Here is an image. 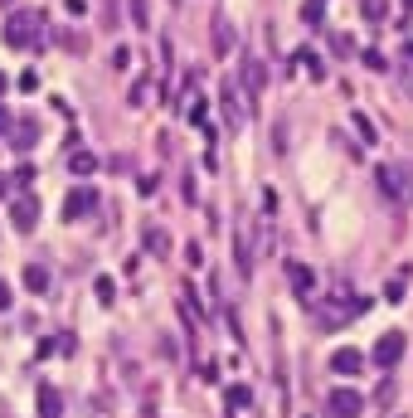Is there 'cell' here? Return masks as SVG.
Here are the masks:
<instances>
[{
    "label": "cell",
    "mask_w": 413,
    "mask_h": 418,
    "mask_svg": "<svg viewBox=\"0 0 413 418\" xmlns=\"http://www.w3.org/2000/svg\"><path fill=\"white\" fill-rule=\"evenodd\" d=\"M44 10H15L10 25H5V44L10 49H39L44 44Z\"/></svg>",
    "instance_id": "cell-1"
},
{
    "label": "cell",
    "mask_w": 413,
    "mask_h": 418,
    "mask_svg": "<svg viewBox=\"0 0 413 418\" xmlns=\"http://www.w3.org/2000/svg\"><path fill=\"white\" fill-rule=\"evenodd\" d=\"M380 180V195L394 199V204H413V166H380L375 170Z\"/></svg>",
    "instance_id": "cell-2"
},
{
    "label": "cell",
    "mask_w": 413,
    "mask_h": 418,
    "mask_svg": "<svg viewBox=\"0 0 413 418\" xmlns=\"http://www.w3.org/2000/svg\"><path fill=\"white\" fill-rule=\"evenodd\" d=\"M234 268L239 278H253V219H239L234 229Z\"/></svg>",
    "instance_id": "cell-3"
},
{
    "label": "cell",
    "mask_w": 413,
    "mask_h": 418,
    "mask_svg": "<svg viewBox=\"0 0 413 418\" xmlns=\"http://www.w3.org/2000/svg\"><path fill=\"white\" fill-rule=\"evenodd\" d=\"M399 360H404V331H385L375 340V365L380 370H394Z\"/></svg>",
    "instance_id": "cell-4"
},
{
    "label": "cell",
    "mask_w": 413,
    "mask_h": 418,
    "mask_svg": "<svg viewBox=\"0 0 413 418\" xmlns=\"http://www.w3.org/2000/svg\"><path fill=\"white\" fill-rule=\"evenodd\" d=\"M330 414L335 418H360L365 414V394L360 390H330Z\"/></svg>",
    "instance_id": "cell-5"
},
{
    "label": "cell",
    "mask_w": 413,
    "mask_h": 418,
    "mask_svg": "<svg viewBox=\"0 0 413 418\" xmlns=\"http://www.w3.org/2000/svg\"><path fill=\"white\" fill-rule=\"evenodd\" d=\"M93 204H98V190H93V185H78V190H68V199H63V219H68V224L83 219Z\"/></svg>",
    "instance_id": "cell-6"
},
{
    "label": "cell",
    "mask_w": 413,
    "mask_h": 418,
    "mask_svg": "<svg viewBox=\"0 0 413 418\" xmlns=\"http://www.w3.org/2000/svg\"><path fill=\"white\" fill-rule=\"evenodd\" d=\"M224 112H229V122H234V127H244V117H248V108H253V103H244V93H239V83H229V78H224Z\"/></svg>",
    "instance_id": "cell-7"
},
{
    "label": "cell",
    "mask_w": 413,
    "mask_h": 418,
    "mask_svg": "<svg viewBox=\"0 0 413 418\" xmlns=\"http://www.w3.org/2000/svg\"><path fill=\"white\" fill-rule=\"evenodd\" d=\"M10 219H15V229H20V234H29V229L39 224V199L20 195V199H15V204H10Z\"/></svg>",
    "instance_id": "cell-8"
},
{
    "label": "cell",
    "mask_w": 413,
    "mask_h": 418,
    "mask_svg": "<svg viewBox=\"0 0 413 418\" xmlns=\"http://www.w3.org/2000/svg\"><path fill=\"white\" fill-rule=\"evenodd\" d=\"M244 83H248V98H263L268 73H263V63H258V58H244Z\"/></svg>",
    "instance_id": "cell-9"
},
{
    "label": "cell",
    "mask_w": 413,
    "mask_h": 418,
    "mask_svg": "<svg viewBox=\"0 0 413 418\" xmlns=\"http://www.w3.org/2000/svg\"><path fill=\"white\" fill-rule=\"evenodd\" d=\"M360 365H365V355H360V350H350V345L330 355V370H335V375H360Z\"/></svg>",
    "instance_id": "cell-10"
},
{
    "label": "cell",
    "mask_w": 413,
    "mask_h": 418,
    "mask_svg": "<svg viewBox=\"0 0 413 418\" xmlns=\"http://www.w3.org/2000/svg\"><path fill=\"white\" fill-rule=\"evenodd\" d=\"M63 414V399H58L54 385H39V418H58Z\"/></svg>",
    "instance_id": "cell-11"
},
{
    "label": "cell",
    "mask_w": 413,
    "mask_h": 418,
    "mask_svg": "<svg viewBox=\"0 0 413 418\" xmlns=\"http://www.w3.org/2000/svg\"><path fill=\"white\" fill-rule=\"evenodd\" d=\"M68 170H73L78 180H88V175L98 170V156H93V151H68Z\"/></svg>",
    "instance_id": "cell-12"
},
{
    "label": "cell",
    "mask_w": 413,
    "mask_h": 418,
    "mask_svg": "<svg viewBox=\"0 0 413 418\" xmlns=\"http://www.w3.org/2000/svg\"><path fill=\"white\" fill-rule=\"evenodd\" d=\"M234 44H239V34H234V25H229V20H214V49H219V54H229Z\"/></svg>",
    "instance_id": "cell-13"
},
{
    "label": "cell",
    "mask_w": 413,
    "mask_h": 418,
    "mask_svg": "<svg viewBox=\"0 0 413 418\" xmlns=\"http://www.w3.org/2000/svg\"><path fill=\"white\" fill-rule=\"evenodd\" d=\"M287 273H292V287L302 292V302H306V297H311V287H316V278H311V268H302V263H292Z\"/></svg>",
    "instance_id": "cell-14"
},
{
    "label": "cell",
    "mask_w": 413,
    "mask_h": 418,
    "mask_svg": "<svg viewBox=\"0 0 413 418\" xmlns=\"http://www.w3.org/2000/svg\"><path fill=\"white\" fill-rule=\"evenodd\" d=\"M25 287L29 292H44V287H49V268H44V263H29L25 268Z\"/></svg>",
    "instance_id": "cell-15"
},
{
    "label": "cell",
    "mask_w": 413,
    "mask_h": 418,
    "mask_svg": "<svg viewBox=\"0 0 413 418\" xmlns=\"http://www.w3.org/2000/svg\"><path fill=\"white\" fill-rule=\"evenodd\" d=\"M146 249L156 253V258H165V253H170V234H165V229H146Z\"/></svg>",
    "instance_id": "cell-16"
},
{
    "label": "cell",
    "mask_w": 413,
    "mask_h": 418,
    "mask_svg": "<svg viewBox=\"0 0 413 418\" xmlns=\"http://www.w3.org/2000/svg\"><path fill=\"white\" fill-rule=\"evenodd\" d=\"M360 10H365V20H385V15H389V0H360Z\"/></svg>",
    "instance_id": "cell-17"
},
{
    "label": "cell",
    "mask_w": 413,
    "mask_h": 418,
    "mask_svg": "<svg viewBox=\"0 0 413 418\" xmlns=\"http://www.w3.org/2000/svg\"><path fill=\"white\" fill-rule=\"evenodd\" d=\"M404 287H409V273H399V278L385 287V302H404Z\"/></svg>",
    "instance_id": "cell-18"
},
{
    "label": "cell",
    "mask_w": 413,
    "mask_h": 418,
    "mask_svg": "<svg viewBox=\"0 0 413 418\" xmlns=\"http://www.w3.org/2000/svg\"><path fill=\"white\" fill-rule=\"evenodd\" d=\"M350 127H355V132H360L365 141H380V137H375V127H370V117H365V112H350Z\"/></svg>",
    "instance_id": "cell-19"
},
{
    "label": "cell",
    "mask_w": 413,
    "mask_h": 418,
    "mask_svg": "<svg viewBox=\"0 0 413 418\" xmlns=\"http://www.w3.org/2000/svg\"><path fill=\"white\" fill-rule=\"evenodd\" d=\"M297 63H302L311 78H326V68H321V58H316V54H306V49H302V54H297Z\"/></svg>",
    "instance_id": "cell-20"
},
{
    "label": "cell",
    "mask_w": 413,
    "mask_h": 418,
    "mask_svg": "<svg viewBox=\"0 0 413 418\" xmlns=\"http://www.w3.org/2000/svg\"><path fill=\"white\" fill-rule=\"evenodd\" d=\"M229 404H234V409H248V404H253V390H248V385H234V390H229Z\"/></svg>",
    "instance_id": "cell-21"
},
{
    "label": "cell",
    "mask_w": 413,
    "mask_h": 418,
    "mask_svg": "<svg viewBox=\"0 0 413 418\" xmlns=\"http://www.w3.org/2000/svg\"><path fill=\"white\" fill-rule=\"evenodd\" d=\"M132 25H137V29H151V15H146V0H132Z\"/></svg>",
    "instance_id": "cell-22"
},
{
    "label": "cell",
    "mask_w": 413,
    "mask_h": 418,
    "mask_svg": "<svg viewBox=\"0 0 413 418\" xmlns=\"http://www.w3.org/2000/svg\"><path fill=\"white\" fill-rule=\"evenodd\" d=\"M321 10H326V0H306V5H302L306 25H321Z\"/></svg>",
    "instance_id": "cell-23"
},
{
    "label": "cell",
    "mask_w": 413,
    "mask_h": 418,
    "mask_svg": "<svg viewBox=\"0 0 413 418\" xmlns=\"http://www.w3.org/2000/svg\"><path fill=\"white\" fill-rule=\"evenodd\" d=\"M10 180H15V190H29V185H34V170H29V166H20L15 175H10Z\"/></svg>",
    "instance_id": "cell-24"
},
{
    "label": "cell",
    "mask_w": 413,
    "mask_h": 418,
    "mask_svg": "<svg viewBox=\"0 0 413 418\" xmlns=\"http://www.w3.org/2000/svg\"><path fill=\"white\" fill-rule=\"evenodd\" d=\"M98 297H103V302H112V297H117V287H112V278H98Z\"/></svg>",
    "instance_id": "cell-25"
},
{
    "label": "cell",
    "mask_w": 413,
    "mask_h": 418,
    "mask_svg": "<svg viewBox=\"0 0 413 418\" xmlns=\"http://www.w3.org/2000/svg\"><path fill=\"white\" fill-rule=\"evenodd\" d=\"M20 88H25V93H34V88H39V73H34V68H29V73H20Z\"/></svg>",
    "instance_id": "cell-26"
},
{
    "label": "cell",
    "mask_w": 413,
    "mask_h": 418,
    "mask_svg": "<svg viewBox=\"0 0 413 418\" xmlns=\"http://www.w3.org/2000/svg\"><path fill=\"white\" fill-rule=\"evenodd\" d=\"M146 93H151V78H141V83L132 88V103H137V108H141V98H146Z\"/></svg>",
    "instance_id": "cell-27"
},
{
    "label": "cell",
    "mask_w": 413,
    "mask_h": 418,
    "mask_svg": "<svg viewBox=\"0 0 413 418\" xmlns=\"http://www.w3.org/2000/svg\"><path fill=\"white\" fill-rule=\"evenodd\" d=\"M63 10H68V15H83V10H88V0H63Z\"/></svg>",
    "instance_id": "cell-28"
},
{
    "label": "cell",
    "mask_w": 413,
    "mask_h": 418,
    "mask_svg": "<svg viewBox=\"0 0 413 418\" xmlns=\"http://www.w3.org/2000/svg\"><path fill=\"white\" fill-rule=\"evenodd\" d=\"M15 127V117H10V108H0V132H10Z\"/></svg>",
    "instance_id": "cell-29"
},
{
    "label": "cell",
    "mask_w": 413,
    "mask_h": 418,
    "mask_svg": "<svg viewBox=\"0 0 413 418\" xmlns=\"http://www.w3.org/2000/svg\"><path fill=\"white\" fill-rule=\"evenodd\" d=\"M10 302H15V297H10V287L0 282V311H10Z\"/></svg>",
    "instance_id": "cell-30"
},
{
    "label": "cell",
    "mask_w": 413,
    "mask_h": 418,
    "mask_svg": "<svg viewBox=\"0 0 413 418\" xmlns=\"http://www.w3.org/2000/svg\"><path fill=\"white\" fill-rule=\"evenodd\" d=\"M10 195V175H0V199Z\"/></svg>",
    "instance_id": "cell-31"
},
{
    "label": "cell",
    "mask_w": 413,
    "mask_h": 418,
    "mask_svg": "<svg viewBox=\"0 0 413 418\" xmlns=\"http://www.w3.org/2000/svg\"><path fill=\"white\" fill-rule=\"evenodd\" d=\"M0 5H5V10H10V5H15V0H0Z\"/></svg>",
    "instance_id": "cell-32"
},
{
    "label": "cell",
    "mask_w": 413,
    "mask_h": 418,
    "mask_svg": "<svg viewBox=\"0 0 413 418\" xmlns=\"http://www.w3.org/2000/svg\"><path fill=\"white\" fill-rule=\"evenodd\" d=\"M0 93H5V73H0Z\"/></svg>",
    "instance_id": "cell-33"
},
{
    "label": "cell",
    "mask_w": 413,
    "mask_h": 418,
    "mask_svg": "<svg viewBox=\"0 0 413 418\" xmlns=\"http://www.w3.org/2000/svg\"><path fill=\"white\" fill-rule=\"evenodd\" d=\"M170 5H180V0H170Z\"/></svg>",
    "instance_id": "cell-34"
}]
</instances>
